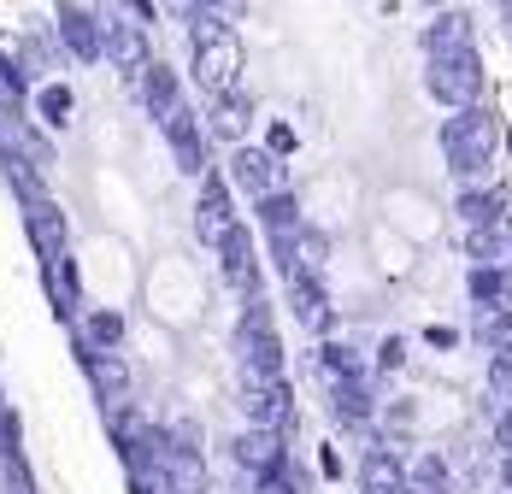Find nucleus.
Masks as SVG:
<instances>
[{
	"label": "nucleus",
	"mask_w": 512,
	"mask_h": 494,
	"mask_svg": "<svg viewBox=\"0 0 512 494\" xmlns=\"http://www.w3.org/2000/svg\"><path fill=\"white\" fill-rule=\"evenodd\" d=\"M495 118L489 112H477V106H460L454 118H448V130H442V148H448V165L460 171L465 183H477V177H489V165H495Z\"/></svg>",
	"instance_id": "obj_1"
},
{
	"label": "nucleus",
	"mask_w": 512,
	"mask_h": 494,
	"mask_svg": "<svg viewBox=\"0 0 512 494\" xmlns=\"http://www.w3.org/2000/svg\"><path fill=\"white\" fill-rule=\"evenodd\" d=\"M230 465H236V477H277V471H289L295 465V447L283 430H265V424H248V430H236L230 436Z\"/></svg>",
	"instance_id": "obj_2"
},
{
	"label": "nucleus",
	"mask_w": 512,
	"mask_h": 494,
	"mask_svg": "<svg viewBox=\"0 0 512 494\" xmlns=\"http://www.w3.org/2000/svg\"><path fill=\"white\" fill-rule=\"evenodd\" d=\"M236 359H242V377H259V383L283 377V342H277V330H271V318L259 306L236 330Z\"/></svg>",
	"instance_id": "obj_3"
},
{
	"label": "nucleus",
	"mask_w": 512,
	"mask_h": 494,
	"mask_svg": "<svg viewBox=\"0 0 512 494\" xmlns=\"http://www.w3.org/2000/svg\"><path fill=\"white\" fill-rule=\"evenodd\" d=\"M242 418L248 424H265V430H295V389L283 377L259 383V377H242Z\"/></svg>",
	"instance_id": "obj_4"
},
{
	"label": "nucleus",
	"mask_w": 512,
	"mask_h": 494,
	"mask_svg": "<svg viewBox=\"0 0 512 494\" xmlns=\"http://www.w3.org/2000/svg\"><path fill=\"white\" fill-rule=\"evenodd\" d=\"M354 483H359V494H401L407 489V453H401L395 442L359 447Z\"/></svg>",
	"instance_id": "obj_5"
},
{
	"label": "nucleus",
	"mask_w": 512,
	"mask_h": 494,
	"mask_svg": "<svg viewBox=\"0 0 512 494\" xmlns=\"http://www.w3.org/2000/svg\"><path fill=\"white\" fill-rule=\"evenodd\" d=\"M407 483L418 494H460L454 459H448L442 447H418V453H407Z\"/></svg>",
	"instance_id": "obj_6"
},
{
	"label": "nucleus",
	"mask_w": 512,
	"mask_h": 494,
	"mask_svg": "<svg viewBox=\"0 0 512 494\" xmlns=\"http://www.w3.org/2000/svg\"><path fill=\"white\" fill-rule=\"evenodd\" d=\"M218 265H224V283H230V289H254L259 259H254V236H248L242 224L224 230V242H218Z\"/></svg>",
	"instance_id": "obj_7"
},
{
	"label": "nucleus",
	"mask_w": 512,
	"mask_h": 494,
	"mask_svg": "<svg viewBox=\"0 0 512 494\" xmlns=\"http://www.w3.org/2000/svg\"><path fill=\"white\" fill-rule=\"evenodd\" d=\"M230 224H236V212H230V195H224V183H218V177H206V189H201V236L218 247Z\"/></svg>",
	"instance_id": "obj_8"
},
{
	"label": "nucleus",
	"mask_w": 512,
	"mask_h": 494,
	"mask_svg": "<svg viewBox=\"0 0 512 494\" xmlns=\"http://www.w3.org/2000/svg\"><path fill=\"white\" fill-rule=\"evenodd\" d=\"M124 336H130V324H124V312H112V306H89L83 312V342H95V347H124Z\"/></svg>",
	"instance_id": "obj_9"
},
{
	"label": "nucleus",
	"mask_w": 512,
	"mask_h": 494,
	"mask_svg": "<svg viewBox=\"0 0 512 494\" xmlns=\"http://www.w3.org/2000/svg\"><path fill=\"white\" fill-rule=\"evenodd\" d=\"M165 136H171V148L183 159V171H201V130H195V118H189L183 106L165 118Z\"/></svg>",
	"instance_id": "obj_10"
},
{
	"label": "nucleus",
	"mask_w": 512,
	"mask_h": 494,
	"mask_svg": "<svg viewBox=\"0 0 512 494\" xmlns=\"http://www.w3.org/2000/svg\"><path fill=\"white\" fill-rule=\"evenodd\" d=\"M30 242H36V253H42V259H59V247H65V218H59L53 206L30 212Z\"/></svg>",
	"instance_id": "obj_11"
},
{
	"label": "nucleus",
	"mask_w": 512,
	"mask_h": 494,
	"mask_svg": "<svg viewBox=\"0 0 512 494\" xmlns=\"http://www.w3.org/2000/svg\"><path fill=\"white\" fill-rule=\"evenodd\" d=\"M465 289H471V300H477V306H495V300H507V289H512V271H495V265H477V271L465 277Z\"/></svg>",
	"instance_id": "obj_12"
},
{
	"label": "nucleus",
	"mask_w": 512,
	"mask_h": 494,
	"mask_svg": "<svg viewBox=\"0 0 512 494\" xmlns=\"http://www.w3.org/2000/svg\"><path fill=\"white\" fill-rule=\"evenodd\" d=\"M12 459H30L24 453V412L0 406V465H12Z\"/></svg>",
	"instance_id": "obj_13"
},
{
	"label": "nucleus",
	"mask_w": 512,
	"mask_h": 494,
	"mask_svg": "<svg viewBox=\"0 0 512 494\" xmlns=\"http://www.w3.org/2000/svg\"><path fill=\"white\" fill-rule=\"evenodd\" d=\"M259 224H265L271 236H289V230H295V200L289 195H259Z\"/></svg>",
	"instance_id": "obj_14"
},
{
	"label": "nucleus",
	"mask_w": 512,
	"mask_h": 494,
	"mask_svg": "<svg viewBox=\"0 0 512 494\" xmlns=\"http://www.w3.org/2000/svg\"><path fill=\"white\" fill-rule=\"evenodd\" d=\"M236 177L254 195H271V153H236Z\"/></svg>",
	"instance_id": "obj_15"
},
{
	"label": "nucleus",
	"mask_w": 512,
	"mask_h": 494,
	"mask_svg": "<svg viewBox=\"0 0 512 494\" xmlns=\"http://www.w3.org/2000/svg\"><path fill=\"white\" fill-rule=\"evenodd\" d=\"M0 494H42V489H36V465H30V459L0 465Z\"/></svg>",
	"instance_id": "obj_16"
},
{
	"label": "nucleus",
	"mask_w": 512,
	"mask_h": 494,
	"mask_svg": "<svg viewBox=\"0 0 512 494\" xmlns=\"http://www.w3.org/2000/svg\"><path fill=\"white\" fill-rule=\"evenodd\" d=\"M36 112H42L48 124H65V118H71V89H65V83H48V89L36 95Z\"/></svg>",
	"instance_id": "obj_17"
},
{
	"label": "nucleus",
	"mask_w": 512,
	"mask_h": 494,
	"mask_svg": "<svg viewBox=\"0 0 512 494\" xmlns=\"http://www.w3.org/2000/svg\"><path fill=\"white\" fill-rule=\"evenodd\" d=\"M495 206H501V200L489 195V189H465V195H460L465 224H489V218H495Z\"/></svg>",
	"instance_id": "obj_18"
},
{
	"label": "nucleus",
	"mask_w": 512,
	"mask_h": 494,
	"mask_svg": "<svg viewBox=\"0 0 512 494\" xmlns=\"http://www.w3.org/2000/svg\"><path fill=\"white\" fill-rule=\"evenodd\" d=\"M65 42H71L77 53H95V48H101V42H95V24H89V18H71V24H65Z\"/></svg>",
	"instance_id": "obj_19"
},
{
	"label": "nucleus",
	"mask_w": 512,
	"mask_h": 494,
	"mask_svg": "<svg viewBox=\"0 0 512 494\" xmlns=\"http://www.w3.org/2000/svg\"><path fill=\"white\" fill-rule=\"evenodd\" d=\"M371 365H377V371H401V365H407V342H401V336H389V342L377 347V359H371Z\"/></svg>",
	"instance_id": "obj_20"
},
{
	"label": "nucleus",
	"mask_w": 512,
	"mask_h": 494,
	"mask_svg": "<svg viewBox=\"0 0 512 494\" xmlns=\"http://www.w3.org/2000/svg\"><path fill=\"white\" fill-rule=\"evenodd\" d=\"M318 477H324V483H342V477H348V459H342L336 447H318Z\"/></svg>",
	"instance_id": "obj_21"
},
{
	"label": "nucleus",
	"mask_w": 512,
	"mask_h": 494,
	"mask_svg": "<svg viewBox=\"0 0 512 494\" xmlns=\"http://www.w3.org/2000/svg\"><path fill=\"white\" fill-rule=\"evenodd\" d=\"M489 342L501 347V353H512V312H501V318L489 324Z\"/></svg>",
	"instance_id": "obj_22"
},
{
	"label": "nucleus",
	"mask_w": 512,
	"mask_h": 494,
	"mask_svg": "<svg viewBox=\"0 0 512 494\" xmlns=\"http://www.w3.org/2000/svg\"><path fill=\"white\" fill-rule=\"evenodd\" d=\"M495 453H512V406L495 418Z\"/></svg>",
	"instance_id": "obj_23"
},
{
	"label": "nucleus",
	"mask_w": 512,
	"mask_h": 494,
	"mask_svg": "<svg viewBox=\"0 0 512 494\" xmlns=\"http://www.w3.org/2000/svg\"><path fill=\"white\" fill-rule=\"evenodd\" d=\"M424 342H430V347H460V336H454V330H442V324H430V330H424Z\"/></svg>",
	"instance_id": "obj_24"
},
{
	"label": "nucleus",
	"mask_w": 512,
	"mask_h": 494,
	"mask_svg": "<svg viewBox=\"0 0 512 494\" xmlns=\"http://www.w3.org/2000/svg\"><path fill=\"white\" fill-rule=\"evenodd\" d=\"M271 148H277V153H289V148H295V136H289L283 124H271Z\"/></svg>",
	"instance_id": "obj_25"
},
{
	"label": "nucleus",
	"mask_w": 512,
	"mask_h": 494,
	"mask_svg": "<svg viewBox=\"0 0 512 494\" xmlns=\"http://www.w3.org/2000/svg\"><path fill=\"white\" fill-rule=\"evenodd\" d=\"M0 406H6V395H0Z\"/></svg>",
	"instance_id": "obj_26"
}]
</instances>
